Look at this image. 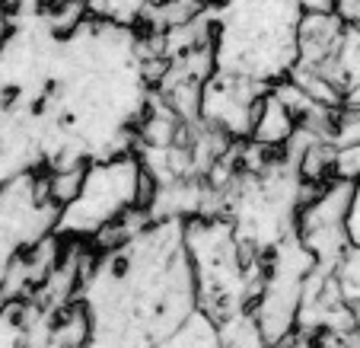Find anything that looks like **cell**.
<instances>
[{"label": "cell", "mask_w": 360, "mask_h": 348, "mask_svg": "<svg viewBox=\"0 0 360 348\" xmlns=\"http://www.w3.org/2000/svg\"><path fill=\"white\" fill-rule=\"evenodd\" d=\"M204 10L201 0H163L153 7V23L163 35L179 32V29L191 26V20H198Z\"/></svg>", "instance_id": "2"}, {"label": "cell", "mask_w": 360, "mask_h": 348, "mask_svg": "<svg viewBox=\"0 0 360 348\" xmlns=\"http://www.w3.org/2000/svg\"><path fill=\"white\" fill-rule=\"evenodd\" d=\"M347 106H357V109H360V87H357V89H354V93H351V96H347Z\"/></svg>", "instance_id": "4"}, {"label": "cell", "mask_w": 360, "mask_h": 348, "mask_svg": "<svg viewBox=\"0 0 360 348\" xmlns=\"http://www.w3.org/2000/svg\"><path fill=\"white\" fill-rule=\"evenodd\" d=\"M332 281L341 304L347 307V313L354 316V323L360 329V246H351L341 256V262L332 268Z\"/></svg>", "instance_id": "1"}, {"label": "cell", "mask_w": 360, "mask_h": 348, "mask_svg": "<svg viewBox=\"0 0 360 348\" xmlns=\"http://www.w3.org/2000/svg\"><path fill=\"white\" fill-rule=\"evenodd\" d=\"M201 4H207V7H220V4H226V0H201Z\"/></svg>", "instance_id": "5"}, {"label": "cell", "mask_w": 360, "mask_h": 348, "mask_svg": "<svg viewBox=\"0 0 360 348\" xmlns=\"http://www.w3.org/2000/svg\"><path fill=\"white\" fill-rule=\"evenodd\" d=\"M303 16H313V13H335V0H293Z\"/></svg>", "instance_id": "3"}]
</instances>
